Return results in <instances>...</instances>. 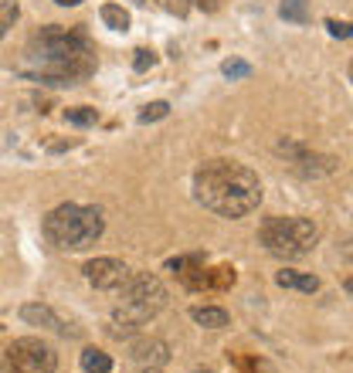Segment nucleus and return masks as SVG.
I'll return each instance as SVG.
<instances>
[{
    "instance_id": "nucleus-17",
    "label": "nucleus",
    "mask_w": 353,
    "mask_h": 373,
    "mask_svg": "<svg viewBox=\"0 0 353 373\" xmlns=\"http://www.w3.org/2000/svg\"><path fill=\"white\" fill-rule=\"evenodd\" d=\"M65 122H72V126H96L98 122V112L92 105H75V109H65Z\"/></svg>"
},
{
    "instance_id": "nucleus-1",
    "label": "nucleus",
    "mask_w": 353,
    "mask_h": 373,
    "mask_svg": "<svg viewBox=\"0 0 353 373\" xmlns=\"http://www.w3.org/2000/svg\"><path fill=\"white\" fill-rule=\"evenodd\" d=\"M20 72L44 85H79L96 72V48L82 31L48 24L24 48Z\"/></svg>"
},
{
    "instance_id": "nucleus-9",
    "label": "nucleus",
    "mask_w": 353,
    "mask_h": 373,
    "mask_svg": "<svg viewBox=\"0 0 353 373\" xmlns=\"http://www.w3.org/2000/svg\"><path fill=\"white\" fill-rule=\"evenodd\" d=\"M167 268L174 272L191 292H200V289H207V265H204V258L200 255H187V258H174V261H167Z\"/></svg>"
},
{
    "instance_id": "nucleus-21",
    "label": "nucleus",
    "mask_w": 353,
    "mask_h": 373,
    "mask_svg": "<svg viewBox=\"0 0 353 373\" xmlns=\"http://www.w3.org/2000/svg\"><path fill=\"white\" fill-rule=\"evenodd\" d=\"M221 72H224V79L238 81V79H248V75H252V65H248V61H238V58H228L221 65Z\"/></svg>"
},
{
    "instance_id": "nucleus-14",
    "label": "nucleus",
    "mask_w": 353,
    "mask_h": 373,
    "mask_svg": "<svg viewBox=\"0 0 353 373\" xmlns=\"http://www.w3.org/2000/svg\"><path fill=\"white\" fill-rule=\"evenodd\" d=\"M82 370L85 373H109L113 370V356L89 346V350H82Z\"/></svg>"
},
{
    "instance_id": "nucleus-27",
    "label": "nucleus",
    "mask_w": 353,
    "mask_h": 373,
    "mask_svg": "<svg viewBox=\"0 0 353 373\" xmlns=\"http://www.w3.org/2000/svg\"><path fill=\"white\" fill-rule=\"evenodd\" d=\"M197 4H200V7H204V11H217V7H221V4H217V0H197Z\"/></svg>"
},
{
    "instance_id": "nucleus-16",
    "label": "nucleus",
    "mask_w": 353,
    "mask_h": 373,
    "mask_svg": "<svg viewBox=\"0 0 353 373\" xmlns=\"http://www.w3.org/2000/svg\"><path fill=\"white\" fill-rule=\"evenodd\" d=\"M278 18L293 20V24H306L309 20V4L306 0H282L278 4Z\"/></svg>"
},
{
    "instance_id": "nucleus-5",
    "label": "nucleus",
    "mask_w": 353,
    "mask_h": 373,
    "mask_svg": "<svg viewBox=\"0 0 353 373\" xmlns=\"http://www.w3.org/2000/svg\"><path fill=\"white\" fill-rule=\"evenodd\" d=\"M258 241L275 258H302L319 241V228L309 217H265L258 228Z\"/></svg>"
},
{
    "instance_id": "nucleus-20",
    "label": "nucleus",
    "mask_w": 353,
    "mask_h": 373,
    "mask_svg": "<svg viewBox=\"0 0 353 373\" xmlns=\"http://www.w3.org/2000/svg\"><path fill=\"white\" fill-rule=\"evenodd\" d=\"M235 373H275L262 356H238L235 360Z\"/></svg>"
},
{
    "instance_id": "nucleus-31",
    "label": "nucleus",
    "mask_w": 353,
    "mask_h": 373,
    "mask_svg": "<svg viewBox=\"0 0 353 373\" xmlns=\"http://www.w3.org/2000/svg\"><path fill=\"white\" fill-rule=\"evenodd\" d=\"M150 373H160V370H150Z\"/></svg>"
},
{
    "instance_id": "nucleus-2",
    "label": "nucleus",
    "mask_w": 353,
    "mask_h": 373,
    "mask_svg": "<svg viewBox=\"0 0 353 373\" xmlns=\"http://www.w3.org/2000/svg\"><path fill=\"white\" fill-rule=\"evenodd\" d=\"M194 200L217 217H245L262 204V180L235 159H211L194 174Z\"/></svg>"
},
{
    "instance_id": "nucleus-18",
    "label": "nucleus",
    "mask_w": 353,
    "mask_h": 373,
    "mask_svg": "<svg viewBox=\"0 0 353 373\" xmlns=\"http://www.w3.org/2000/svg\"><path fill=\"white\" fill-rule=\"evenodd\" d=\"M235 268L221 265V268H207V289H231L235 285Z\"/></svg>"
},
{
    "instance_id": "nucleus-15",
    "label": "nucleus",
    "mask_w": 353,
    "mask_h": 373,
    "mask_svg": "<svg viewBox=\"0 0 353 373\" xmlns=\"http://www.w3.org/2000/svg\"><path fill=\"white\" fill-rule=\"evenodd\" d=\"M98 14H102V20H105L113 31H122V34H126V31H129V24H133V20H129V11H122L119 4H102V11H98Z\"/></svg>"
},
{
    "instance_id": "nucleus-28",
    "label": "nucleus",
    "mask_w": 353,
    "mask_h": 373,
    "mask_svg": "<svg viewBox=\"0 0 353 373\" xmlns=\"http://www.w3.org/2000/svg\"><path fill=\"white\" fill-rule=\"evenodd\" d=\"M55 4H58V7H79L82 0H55Z\"/></svg>"
},
{
    "instance_id": "nucleus-29",
    "label": "nucleus",
    "mask_w": 353,
    "mask_h": 373,
    "mask_svg": "<svg viewBox=\"0 0 353 373\" xmlns=\"http://www.w3.org/2000/svg\"><path fill=\"white\" fill-rule=\"evenodd\" d=\"M133 4H136V7H143V4H146V0H133Z\"/></svg>"
},
{
    "instance_id": "nucleus-13",
    "label": "nucleus",
    "mask_w": 353,
    "mask_h": 373,
    "mask_svg": "<svg viewBox=\"0 0 353 373\" xmlns=\"http://www.w3.org/2000/svg\"><path fill=\"white\" fill-rule=\"evenodd\" d=\"M191 319H194L197 326H204V329H224L228 326V313L221 306H194Z\"/></svg>"
},
{
    "instance_id": "nucleus-4",
    "label": "nucleus",
    "mask_w": 353,
    "mask_h": 373,
    "mask_svg": "<svg viewBox=\"0 0 353 373\" xmlns=\"http://www.w3.org/2000/svg\"><path fill=\"white\" fill-rule=\"evenodd\" d=\"M44 237L48 244H55L58 251H85L92 248L102 231H105V217L98 207H82V204H61L44 217Z\"/></svg>"
},
{
    "instance_id": "nucleus-12",
    "label": "nucleus",
    "mask_w": 353,
    "mask_h": 373,
    "mask_svg": "<svg viewBox=\"0 0 353 373\" xmlns=\"http://www.w3.org/2000/svg\"><path fill=\"white\" fill-rule=\"evenodd\" d=\"M275 282L282 285V289H295V292H319V278L316 275H302V272H293V268H282Z\"/></svg>"
},
{
    "instance_id": "nucleus-8",
    "label": "nucleus",
    "mask_w": 353,
    "mask_h": 373,
    "mask_svg": "<svg viewBox=\"0 0 353 373\" xmlns=\"http://www.w3.org/2000/svg\"><path fill=\"white\" fill-rule=\"evenodd\" d=\"M82 272L89 278V285H96L102 292H116L119 285L126 282V275H129L126 261H119V258H92Z\"/></svg>"
},
{
    "instance_id": "nucleus-11",
    "label": "nucleus",
    "mask_w": 353,
    "mask_h": 373,
    "mask_svg": "<svg viewBox=\"0 0 353 373\" xmlns=\"http://www.w3.org/2000/svg\"><path fill=\"white\" fill-rule=\"evenodd\" d=\"M20 319H24L27 326H48V329L65 333V322L55 315V309H51V306H41V302H27V306H20Z\"/></svg>"
},
{
    "instance_id": "nucleus-3",
    "label": "nucleus",
    "mask_w": 353,
    "mask_h": 373,
    "mask_svg": "<svg viewBox=\"0 0 353 373\" xmlns=\"http://www.w3.org/2000/svg\"><path fill=\"white\" fill-rule=\"evenodd\" d=\"M116 292H119V306H116V313H113V329H109L113 336L136 333L146 319H153L167 306V289L150 272H136V275L129 272Z\"/></svg>"
},
{
    "instance_id": "nucleus-30",
    "label": "nucleus",
    "mask_w": 353,
    "mask_h": 373,
    "mask_svg": "<svg viewBox=\"0 0 353 373\" xmlns=\"http://www.w3.org/2000/svg\"><path fill=\"white\" fill-rule=\"evenodd\" d=\"M197 373H211V370H197Z\"/></svg>"
},
{
    "instance_id": "nucleus-24",
    "label": "nucleus",
    "mask_w": 353,
    "mask_h": 373,
    "mask_svg": "<svg viewBox=\"0 0 353 373\" xmlns=\"http://www.w3.org/2000/svg\"><path fill=\"white\" fill-rule=\"evenodd\" d=\"M153 65H157V55H153L150 48H139L136 58H133V68H136V72H150Z\"/></svg>"
},
{
    "instance_id": "nucleus-10",
    "label": "nucleus",
    "mask_w": 353,
    "mask_h": 373,
    "mask_svg": "<svg viewBox=\"0 0 353 373\" xmlns=\"http://www.w3.org/2000/svg\"><path fill=\"white\" fill-rule=\"evenodd\" d=\"M133 360L146 363V367H163L170 360V350L163 339H139V343H133Z\"/></svg>"
},
{
    "instance_id": "nucleus-6",
    "label": "nucleus",
    "mask_w": 353,
    "mask_h": 373,
    "mask_svg": "<svg viewBox=\"0 0 353 373\" xmlns=\"http://www.w3.org/2000/svg\"><path fill=\"white\" fill-rule=\"evenodd\" d=\"M4 370L7 373H55L58 370V353L44 339H38V336H24V339H14L7 346Z\"/></svg>"
},
{
    "instance_id": "nucleus-22",
    "label": "nucleus",
    "mask_w": 353,
    "mask_h": 373,
    "mask_svg": "<svg viewBox=\"0 0 353 373\" xmlns=\"http://www.w3.org/2000/svg\"><path fill=\"white\" fill-rule=\"evenodd\" d=\"M170 116V102H150V105H143V112H139V122H160V119Z\"/></svg>"
},
{
    "instance_id": "nucleus-26",
    "label": "nucleus",
    "mask_w": 353,
    "mask_h": 373,
    "mask_svg": "<svg viewBox=\"0 0 353 373\" xmlns=\"http://www.w3.org/2000/svg\"><path fill=\"white\" fill-rule=\"evenodd\" d=\"M75 146V139H61V143H48V153H65V150H72Z\"/></svg>"
},
{
    "instance_id": "nucleus-23",
    "label": "nucleus",
    "mask_w": 353,
    "mask_h": 373,
    "mask_svg": "<svg viewBox=\"0 0 353 373\" xmlns=\"http://www.w3.org/2000/svg\"><path fill=\"white\" fill-rule=\"evenodd\" d=\"M157 4L163 7V11H167V14H174V18H187L194 0H157Z\"/></svg>"
},
{
    "instance_id": "nucleus-25",
    "label": "nucleus",
    "mask_w": 353,
    "mask_h": 373,
    "mask_svg": "<svg viewBox=\"0 0 353 373\" xmlns=\"http://www.w3.org/2000/svg\"><path fill=\"white\" fill-rule=\"evenodd\" d=\"M326 31L333 34V38H340V41H350V24L347 20H326Z\"/></svg>"
},
{
    "instance_id": "nucleus-19",
    "label": "nucleus",
    "mask_w": 353,
    "mask_h": 373,
    "mask_svg": "<svg viewBox=\"0 0 353 373\" xmlns=\"http://www.w3.org/2000/svg\"><path fill=\"white\" fill-rule=\"evenodd\" d=\"M20 18V7H18V0H0V38L18 24Z\"/></svg>"
},
{
    "instance_id": "nucleus-7",
    "label": "nucleus",
    "mask_w": 353,
    "mask_h": 373,
    "mask_svg": "<svg viewBox=\"0 0 353 373\" xmlns=\"http://www.w3.org/2000/svg\"><path fill=\"white\" fill-rule=\"evenodd\" d=\"M275 150H278L282 157H289V163H293L302 177H326V174H333V170H336V159L333 157L309 153L302 143H293V139H282Z\"/></svg>"
}]
</instances>
